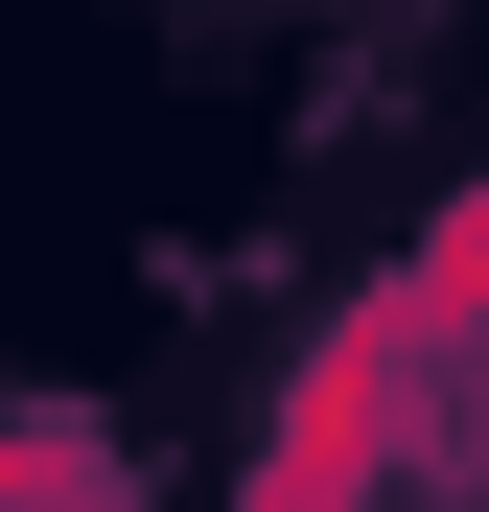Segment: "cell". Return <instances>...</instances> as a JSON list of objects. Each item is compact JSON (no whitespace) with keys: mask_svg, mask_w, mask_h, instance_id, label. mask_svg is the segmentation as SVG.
<instances>
[{"mask_svg":"<svg viewBox=\"0 0 489 512\" xmlns=\"http://www.w3.org/2000/svg\"><path fill=\"white\" fill-rule=\"evenodd\" d=\"M24 512H117V443H94V419H24Z\"/></svg>","mask_w":489,"mask_h":512,"instance_id":"obj_1","label":"cell"}]
</instances>
